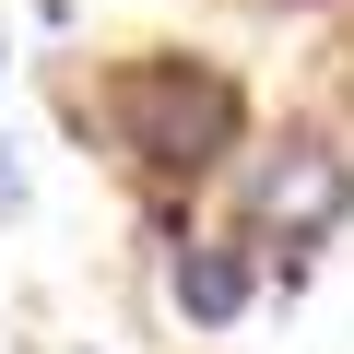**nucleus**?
Listing matches in <instances>:
<instances>
[{
  "label": "nucleus",
  "instance_id": "nucleus-2",
  "mask_svg": "<svg viewBox=\"0 0 354 354\" xmlns=\"http://www.w3.org/2000/svg\"><path fill=\"white\" fill-rule=\"evenodd\" d=\"M342 213H354V153H342V142H283V153L248 165V236L307 248V236H330Z\"/></svg>",
  "mask_w": 354,
  "mask_h": 354
},
{
  "label": "nucleus",
  "instance_id": "nucleus-3",
  "mask_svg": "<svg viewBox=\"0 0 354 354\" xmlns=\"http://www.w3.org/2000/svg\"><path fill=\"white\" fill-rule=\"evenodd\" d=\"M165 295H177L189 330H236L248 295H260V236H189L177 272H165Z\"/></svg>",
  "mask_w": 354,
  "mask_h": 354
},
{
  "label": "nucleus",
  "instance_id": "nucleus-1",
  "mask_svg": "<svg viewBox=\"0 0 354 354\" xmlns=\"http://www.w3.org/2000/svg\"><path fill=\"white\" fill-rule=\"evenodd\" d=\"M106 130H118V153L142 165V177H201L236 153V130H248V95H236V71L225 59H189V48H142V59H118L106 71Z\"/></svg>",
  "mask_w": 354,
  "mask_h": 354
},
{
  "label": "nucleus",
  "instance_id": "nucleus-4",
  "mask_svg": "<svg viewBox=\"0 0 354 354\" xmlns=\"http://www.w3.org/2000/svg\"><path fill=\"white\" fill-rule=\"evenodd\" d=\"M0 59H12V48H0Z\"/></svg>",
  "mask_w": 354,
  "mask_h": 354
}]
</instances>
